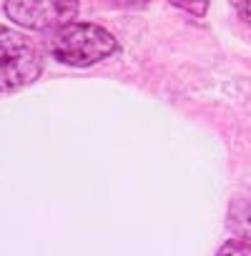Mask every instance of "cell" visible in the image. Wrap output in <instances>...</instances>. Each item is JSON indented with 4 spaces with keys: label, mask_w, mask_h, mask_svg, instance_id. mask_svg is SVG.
I'll list each match as a JSON object with an SVG mask.
<instances>
[{
    "label": "cell",
    "mask_w": 251,
    "mask_h": 256,
    "mask_svg": "<svg viewBox=\"0 0 251 256\" xmlns=\"http://www.w3.org/2000/svg\"><path fill=\"white\" fill-rule=\"evenodd\" d=\"M234 8H236V13L241 16V20L251 28V3H236Z\"/></svg>",
    "instance_id": "obj_6"
},
{
    "label": "cell",
    "mask_w": 251,
    "mask_h": 256,
    "mask_svg": "<svg viewBox=\"0 0 251 256\" xmlns=\"http://www.w3.org/2000/svg\"><path fill=\"white\" fill-rule=\"evenodd\" d=\"M8 18H13L18 26H26L30 30H58L63 26H70V20L78 13V3H66V0H20V3H6L3 6Z\"/></svg>",
    "instance_id": "obj_2"
},
{
    "label": "cell",
    "mask_w": 251,
    "mask_h": 256,
    "mask_svg": "<svg viewBox=\"0 0 251 256\" xmlns=\"http://www.w3.org/2000/svg\"><path fill=\"white\" fill-rule=\"evenodd\" d=\"M46 50L58 63L86 68L118 53V40L96 23H70L48 38Z\"/></svg>",
    "instance_id": "obj_1"
},
{
    "label": "cell",
    "mask_w": 251,
    "mask_h": 256,
    "mask_svg": "<svg viewBox=\"0 0 251 256\" xmlns=\"http://www.w3.org/2000/svg\"><path fill=\"white\" fill-rule=\"evenodd\" d=\"M244 231H246V236L251 238V204H248V208H246V216H244Z\"/></svg>",
    "instance_id": "obj_7"
},
{
    "label": "cell",
    "mask_w": 251,
    "mask_h": 256,
    "mask_svg": "<svg viewBox=\"0 0 251 256\" xmlns=\"http://www.w3.org/2000/svg\"><path fill=\"white\" fill-rule=\"evenodd\" d=\"M176 8H181V10H186V13H194V16H198V18L208 10L206 3H176Z\"/></svg>",
    "instance_id": "obj_5"
},
{
    "label": "cell",
    "mask_w": 251,
    "mask_h": 256,
    "mask_svg": "<svg viewBox=\"0 0 251 256\" xmlns=\"http://www.w3.org/2000/svg\"><path fill=\"white\" fill-rule=\"evenodd\" d=\"M40 70L43 58L33 43L8 50L0 56V90H18L23 86H30L36 78H40Z\"/></svg>",
    "instance_id": "obj_3"
},
{
    "label": "cell",
    "mask_w": 251,
    "mask_h": 256,
    "mask_svg": "<svg viewBox=\"0 0 251 256\" xmlns=\"http://www.w3.org/2000/svg\"><path fill=\"white\" fill-rule=\"evenodd\" d=\"M216 256H251V244L241 238H231L216 251Z\"/></svg>",
    "instance_id": "obj_4"
}]
</instances>
